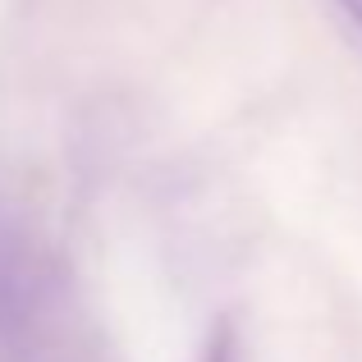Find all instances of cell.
Instances as JSON below:
<instances>
[{
  "label": "cell",
  "mask_w": 362,
  "mask_h": 362,
  "mask_svg": "<svg viewBox=\"0 0 362 362\" xmlns=\"http://www.w3.org/2000/svg\"><path fill=\"white\" fill-rule=\"evenodd\" d=\"M339 5H344V9H349V18H354V23L362 28V0H339Z\"/></svg>",
  "instance_id": "cell-1"
}]
</instances>
